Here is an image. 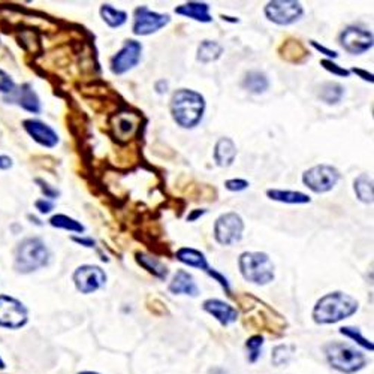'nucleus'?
Segmentation results:
<instances>
[{
	"mask_svg": "<svg viewBox=\"0 0 374 374\" xmlns=\"http://www.w3.org/2000/svg\"><path fill=\"white\" fill-rule=\"evenodd\" d=\"M241 86L244 90H247V92L252 95H262L270 88V80L265 72L249 71L247 74L244 75Z\"/></svg>",
	"mask_w": 374,
	"mask_h": 374,
	"instance_id": "22",
	"label": "nucleus"
},
{
	"mask_svg": "<svg viewBox=\"0 0 374 374\" xmlns=\"http://www.w3.org/2000/svg\"><path fill=\"white\" fill-rule=\"evenodd\" d=\"M135 129H136V124L131 120V118H126V117H122L115 126V132L120 136H123V138H129Z\"/></svg>",
	"mask_w": 374,
	"mask_h": 374,
	"instance_id": "34",
	"label": "nucleus"
},
{
	"mask_svg": "<svg viewBox=\"0 0 374 374\" xmlns=\"http://www.w3.org/2000/svg\"><path fill=\"white\" fill-rule=\"evenodd\" d=\"M208 374H226V371H223L222 368H213V370H209Z\"/></svg>",
	"mask_w": 374,
	"mask_h": 374,
	"instance_id": "46",
	"label": "nucleus"
},
{
	"mask_svg": "<svg viewBox=\"0 0 374 374\" xmlns=\"http://www.w3.org/2000/svg\"><path fill=\"white\" fill-rule=\"evenodd\" d=\"M176 14L199 23H212L213 17L209 14V5L205 2H187L176 8Z\"/></svg>",
	"mask_w": 374,
	"mask_h": 374,
	"instance_id": "19",
	"label": "nucleus"
},
{
	"mask_svg": "<svg viewBox=\"0 0 374 374\" xmlns=\"http://www.w3.org/2000/svg\"><path fill=\"white\" fill-rule=\"evenodd\" d=\"M106 272L97 265H81L74 272L75 288L81 294H95L106 283Z\"/></svg>",
	"mask_w": 374,
	"mask_h": 374,
	"instance_id": "12",
	"label": "nucleus"
},
{
	"mask_svg": "<svg viewBox=\"0 0 374 374\" xmlns=\"http://www.w3.org/2000/svg\"><path fill=\"white\" fill-rule=\"evenodd\" d=\"M223 47L217 41L205 39L198 45L196 60L200 63H213L222 57Z\"/></svg>",
	"mask_w": 374,
	"mask_h": 374,
	"instance_id": "26",
	"label": "nucleus"
},
{
	"mask_svg": "<svg viewBox=\"0 0 374 374\" xmlns=\"http://www.w3.org/2000/svg\"><path fill=\"white\" fill-rule=\"evenodd\" d=\"M24 129L36 142L44 145V147L53 149L59 144V135L56 133V131L39 120H26Z\"/></svg>",
	"mask_w": 374,
	"mask_h": 374,
	"instance_id": "15",
	"label": "nucleus"
},
{
	"mask_svg": "<svg viewBox=\"0 0 374 374\" xmlns=\"http://www.w3.org/2000/svg\"><path fill=\"white\" fill-rule=\"evenodd\" d=\"M310 45H312V47H313L316 51L322 53L325 57H328V60H333V59H337V57H339V53L334 51V50H330V48L324 47V45H321V44L316 42V41H310Z\"/></svg>",
	"mask_w": 374,
	"mask_h": 374,
	"instance_id": "38",
	"label": "nucleus"
},
{
	"mask_svg": "<svg viewBox=\"0 0 374 374\" xmlns=\"http://www.w3.org/2000/svg\"><path fill=\"white\" fill-rule=\"evenodd\" d=\"M12 167V160L11 158H6V156H0V169H8Z\"/></svg>",
	"mask_w": 374,
	"mask_h": 374,
	"instance_id": "45",
	"label": "nucleus"
},
{
	"mask_svg": "<svg viewBox=\"0 0 374 374\" xmlns=\"http://www.w3.org/2000/svg\"><path fill=\"white\" fill-rule=\"evenodd\" d=\"M263 12L271 23L277 26H290L303 18L304 8L295 0H272L267 3Z\"/></svg>",
	"mask_w": 374,
	"mask_h": 374,
	"instance_id": "8",
	"label": "nucleus"
},
{
	"mask_svg": "<svg viewBox=\"0 0 374 374\" xmlns=\"http://www.w3.org/2000/svg\"><path fill=\"white\" fill-rule=\"evenodd\" d=\"M249 186H250V183L244 178H231V180L225 181V187L230 191H243Z\"/></svg>",
	"mask_w": 374,
	"mask_h": 374,
	"instance_id": "35",
	"label": "nucleus"
},
{
	"mask_svg": "<svg viewBox=\"0 0 374 374\" xmlns=\"http://www.w3.org/2000/svg\"><path fill=\"white\" fill-rule=\"evenodd\" d=\"M135 261L141 268H144L147 272H150L151 276H154L159 280H167L169 271L168 267L163 263L162 261H159L158 258L151 256V254H147L144 252H136L135 253Z\"/></svg>",
	"mask_w": 374,
	"mask_h": 374,
	"instance_id": "20",
	"label": "nucleus"
},
{
	"mask_svg": "<svg viewBox=\"0 0 374 374\" xmlns=\"http://www.w3.org/2000/svg\"><path fill=\"white\" fill-rule=\"evenodd\" d=\"M0 367H3V362L2 361H0Z\"/></svg>",
	"mask_w": 374,
	"mask_h": 374,
	"instance_id": "48",
	"label": "nucleus"
},
{
	"mask_svg": "<svg viewBox=\"0 0 374 374\" xmlns=\"http://www.w3.org/2000/svg\"><path fill=\"white\" fill-rule=\"evenodd\" d=\"M279 54L283 60L288 63H294V65H303L310 57L307 48L297 39H288L279 48Z\"/></svg>",
	"mask_w": 374,
	"mask_h": 374,
	"instance_id": "18",
	"label": "nucleus"
},
{
	"mask_svg": "<svg viewBox=\"0 0 374 374\" xmlns=\"http://www.w3.org/2000/svg\"><path fill=\"white\" fill-rule=\"evenodd\" d=\"M340 171L333 165H326V163H321L304 171L303 174V183L306 187H308L313 194L322 195L326 191L333 190L337 183L340 181Z\"/></svg>",
	"mask_w": 374,
	"mask_h": 374,
	"instance_id": "6",
	"label": "nucleus"
},
{
	"mask_svg": "<svg viewBox=\"0 0 374 374\" xmlns=\"http://www.w3.org/2000/svg\"><path fill=\"white\" fill-rule=\"evenodd\" d=\"M239 268L245 281L265 286L276 277V265L265 252H244L240 254Z\"/></svg>",
	"mask_w": 374,
	"mask_h": 374,
	"instance_id": "3",
	"label": "nucleus"
},
{
	"mask_svg": "<svg viewBox=\"0 0 374 374\" xmlns=\"http://www.w3.org/2000/svg\"><path fill=\"white\" fill-rule=\"evenodd\" d=\"M171 21L168 14L151 11L147 6H140L133 11L132 33L135 36H149L167 27Z\"/></svg>",
	"mask_w": 374,
	"mask_h": 374,
	"instance_id": "9",
	"label": "nucleus"
},
{
	"mask_svg": "<svg viewBox=\"0 0 374 374\" xmlns=\"http://www.w3.org/2000/svg\"><path fill=\"white\" fill-rule=\"evenodd\" d=\"M340 334L346 335V337H349V339L355 340L357 342L359 346H362L364 349H367V350H373L374 349V346L371 342H368L366 337H362L361 331H359V328H353V326H343L342 330H340Z\"/></svg>",
	"mask_w": 374,
	"mask_h": 374,
	"instance_id": "30",
	"label": "nucleus"
},
{
	"mask_svg": "<svg viewBox=\"0 0 374 374\" xmlns=\"http://www.w3.org/2000/svg\"><path fill=\"white\" fill-rule=\"evenodd\" d=\"M171 115L183 129H194L205 113V97L191 88H180L171 97Z\"/></svg>",
	"mask_w": 374,
	"mask_h": 374,
	"instance_id": "1",
	"label": "nucleus"
},
{
	"mask_svg": "<svg viewBox=\"0 0 374 374\" xmlns=\"http://www.w3.org/2000/svg\"><path fill=\"white\" fill-rule=\"evenodd\" d=\"M236 154H239V150H236V145L231 138L223 136V138L217 140L213 151V158L217 167L221 168L232 167L236 159Z\"/></svg>",
	"mask_w": 374,
	"mask_h": 374,
	"instance_id": "17",
	"label": "nucleus"
},
{
	"mask_svg": "<svg viewBox=\"0 0 374 374\" xmlns=\"http://www.w3.org/2000/svg\"><path fill=\"white\" fill-rule=\"evenodd\" d=\"M244 232V221L239 213H225L217 217L214 223V240L221 245H234L240 243Z\"/></svg>",
	"mask_w": 374,
	"mask_h": 374,
	"instance_id": "7",
	"label": "nucleus"
},
{
	"mask_svg": "<svg viewBox=\"0 0 374 374\" xmlns=\"http://www.w3.org/2000/svg\"><path fill=\"white\" fill-rule=\"evenodd\" d=\"M267 196L271 200H277L281 204H289V205H303L312 203V198L307 194L298 190H281V189H268Z\"/></svg>",
	"mask_w": 374,
	"mask_h": 374,
	"instance_id": "21",
	"label": "nucleus"
},
{
	"mask_svg": "<svg viewBox=\"0 0 374 374\" xmlns=\"http://www.w3.org/2000/svg\"><path fill=\"white\" fill-rule=\"evenodd\" d=\"M14 90H15V84L11 80V77H8L3 71H0V92L12 93Z\"/></svg>",
	"mask_w": 374,
	"mask_h": 374,
	"instance_id": "36",
	"label": "nucleus"
},
{
	"mask_svg": "<svg viewBox=\"0 0 374 374\" xmlns=\"http://www.w3.org/2000/svg\"><path fill=\"white\" fill-rule=\"evenodd\" d=\"M81 374H97V373H92V371H86V373H81Z\"/></svg>",
	"mask_w": 374,
	"mask_h": 374,
	"instance_id": "47",
	"label": "nucleus"
},
{
	"mask_svg": "<svg viewBox=\"0 0 374 374\" xmlns=\"http://www.w3.org/2000/svg\"><path fill=\"white\" fill-rule=\"evenodd\" d=\"M36 183H38V185L41 186V190L44 191L45 198L56 199V198L60 195V194H59V190H56V189H54V187H51L48 183H45V181H44V180H41V178L36 180Z\"/></svg>",
	"mask_w": 374,
	"mask_h": 374,
	"instance_id": "39",
	"label": "nucleus"
},
{
	"mask_svg": "<svg viewBox=\"0 0 374 374\" xmlns=\"http://www.w3.org/2000/svg\"><path fill=\"white\" fill-rule=\"evenodd\" d=\"M156 92L159 95H163V93H167L168 92V83L165 80H160L156 83Z\"/></svg>",
	"mask_w": 374,
	"mask_h": 374,
	"instance_id": "44",
	"label": "nucleus"
},
{
	"mask_svg": "<svg viewBox=\"0 0 374 374\" xmlns=\"http://www.w3.org/2000/svg\"><path fill=\"white\" fill-rule=\"evenodd\" d=\"M321 65H322V68L325 71H328V72H330V74H333L335 77H346V78H348L350 75V71L349 69H346V68H343L340 65H337V63L333 62V60L324 59V60H321Z\"/></svg>",
	"mask_w": 374,
	"mask_h": 374,
	"instance_id": "33",
	"label": "nucleus"
},
{
	"mask_svg": "<svg viewBox=\"0 0 374 374\" xmlns=\"http://www.w3.org/2000/svg\"><path fill=\"white\" fill-rule=\"evenodd\" d=\"M100 17H102V20L106 23L108 27H111V29H118V27L124 26L127 21V12L122 11V9H117L109 3H104L100 6Z\"/></svg>",
	"mask_w": 374,
	"mask_h": 374,
	"instance_id": "27",
	"label": "nucleus"
},
{
	"mask_svg": "<svg viewBox=\"0 0 374 374\" xmlns=\"http://www.w3.org/2000/svg\"><path fill=\"white\" fill-rule=\"evenodd\" d=\"M50 262V250L41 239H26L18 244L15 252L17 271L32 272L42 267H47Z\"/></svg>",
	"mask_w": 374,
	"mask_h": 374,
	"instance_id": "5",
	"label": "nucleus"
},
{
	"mask_svg": "<svg viewBox=\"0 0 374 374\" xmlns=\"http://www.w3.org/2000/svg\"><path fill=\"white\" fill-rule=\"evenodd\" d=\"M207 213V209H204V208H198V209H194V212H191L189 216H187V222H195V221H198V218L200 217V216H204Z\"/></svg>",
	"mask_w": 374,
	"mask_h": 374,
	"instance_id": "43",
	"label": "nucleus"
},
{
	"mask_svg": "<svg viewBox=\"0 0 374 374\" xmlns=\"http://www.w3.org/2000/svg\"><path fill=\"white\" fill-rule=\"evenodd\" d=\"M353 191L362 204H373L374 183L370 174H361L353 180Z\"/></svg>",
	"mask_w": 374,
	"mask_h": 374,
	"instance_id": "24",
	"label": "nucleus"
},
{
	"mask_svg": "<svg viewBox=\"0 0 374 374\" xmlns=\"http://www.w3.org/2000/svg\"><path fill=\"white\" fill-rule=\"evenodd\" d=\"M72 241H75L81 245H84V247H88V249H93L95 247V240L92 239H81V236H72Z\"/></svg>",
	"mask_w": 374,
	"mask_h": 374,
	"instance_id": "42",
	"label": "nucleus"
},
{
	"mask_svg": "<svg viewBox=\"0 0 374 374\" xmlns=\"http://www.w3.org/2000/svg\"><path fill=\"white\" fill-rule=\"evenodd\" d=\"M263 346V339L261 335H253L245 343V348H247L249 352V361L250 362H256L258 358L261 357V350Z\"/></svg>",
	"mask_w": 374,
	"mask_h": 374,
	"instance_id": "31",
	"label": "nucleus"
},
{
	"mask_svg": "<svg viewBox=\"0 0 374 374\" xmlns=\"http://www.w3.org/2000/svg\"><path fill=\"white\" fill-rule=\"evenodd\" d=\"M343 96H344V87L340 83H337V81H326V83L321 84L317 92V97L326 105L340 104Z\"/></svg>",
	"mask_w": 374,
	"mask_h": 374,
	"instance_id": "25",
	"label": "nucleus"
},
{
	"mask_svg": "<svg viewBox=\"0 0 374 374\" xmlns=\"http://www.w3.org/2000/svg\"><path fill=\"white\" fill-rule=\"evenodd\" d=\"M352 72H353V74H357L359 78H362L364 81H368V83H373V81H374L373 74H370V72H367V71L359 69V68H352L350 74H352Z\"/></svg>",
	"mask_w": 374,
	"mask_h": 374,
	"instance_id": "41",
	"label": "nucleus"
},
{
	"mask_svg": "<svg viewBox=\"0 0 374 374\" xmlns=\"http://www.w3.org/2000/svg\"><path fill=\"white\" fill-rule=\"evenodd\" d=\"M325 357L330 366L342 373H357L366 367L367 358L361 350L353 346L342 342L328 343L325 348Z\"/></svg>",
	"mask_w": 374,
	"mask_h": 374,
	"instance_id": "4",
	"label": "nucleus"
},
{
	"mask_svg": "<svg viewBox=\"0 0 374 374\" xmlns=\"http://www.w3.org/2000/svg\"><path fill=\"white\" fill-rule=\"evenodd\" d=\"M203 308L204 312H207L208 315H212L216 321L223 325V326H227L231 325L234 322H236V319H239V310H236L235 307H232L231 304L225 303V301L222 299H205L204 304H203Z\"/></svg>",
	"mask_w": 374,
	"mask_h": 374,
	"instance_id": "14",
	"label": "nucleus"
},
{
	"mask_svg": "<svg viewBox=\"0 0 374 374\" xmlns=\"http://www.w3.org/2000/svg\"><path fill=\"white\" fill-rule=\"evenodd\" d=\"M340 45L346 53L352 56H361L373 48L374 38L373 33L367 29H362L358 26H348L340 33Z\"/></svg>",
	"mask_w": 374,
	"mask_h": 374,
	"instance_id": "11",
	"label": "nucleus"
},
{
	"mask_svg": "<svg viewBox=\"0 0 374 374\" xmlns=\"http://www.w3.org/2000/svg\"><path fill=\"white\" fill-rule=\"evenodd\" d=\"M171 294L174 295H189V297H198L199 295V288L194 276L185 270H178L174 277H172L169 286H168Z\"/></svg>",
	"mask_w": 374,
	"mask_h": 374,
	"instance_id": "16",
	"label": "nucleus"
},
{
	"mask_svg": "<svg viewBox=\"0 0 374 374\" xmlns=\"http://www.w3.org/2000/svg\"><path fill=\"white\" fill-rule=\"evenodd\" d=\"M20 105L29 113H39L41 111V102L39 97L36 95L29 84L23 86V90L20 93Z\"/></svg>",
	"mask_w": 374,
	"mask_h": 374,
	"instance_id": "29",
	"label": "nucleus"
},
{
	"mask_svg": "<svg viewBox=\"0 0 374 374\" xmlns=\"http://www.w3.org/2000/svg\"><path fill=\"white\" fill-rule=\"evenodd\" d=\"M359 303L344 292H331L317 301L313 308V321L319 325L342 322L358 312Z\"/></svg>",
	"mask_w": 374,
	"mask_h": 374,
	"instance_id": "2",
	"label": "nucleus"
},
{
	"mask_svg": "<svg viewBox=\"0 0 374 374\" xmlns=\"http://www.w3.org/2000/svg\"><path fill=\"white\" fill-rule=\"evenodd\" d=\"M290 357H292V348H289V346H277V348L272 350V364L274 366L280 367V366H285V364H288L290 361Z\"/></svg>",
	"mask_w": 374,
	"mask_h": 374,
	"instance_id": "32",
	"label": "nucleus"
},
{
	"mask_svg": "<svg viewBox=\"0 0 374 374\" xmlns=\"http://www.w3.org/2000/svg\"><path fill=\"white\" fill-rule=\"evenodd\" d=\"M50 225L54 227H59V230H65L71 232H77V234H83L86 231L84 225H81V222L75 221L69 216L65 214H56L50 218Z\"/></svg>",
	"mask_w": 374,
	"mask_h": 374,
	"instance_id": "28",
	"label": "nucleus"
},
{
	"mask_svg": "<svg viewBox=\"0 0 374 374\" xmlns=\"http://www.w3.org/2000/svg\"><path fill=\"white\" fill-rule=\"evenodd\" d=\"M27 322L26 307L11 297H0V326L21 328Z\"/></svg>",
	"mask_w": 374,
	"mask_h": 374,
	"instance_id": "13",
	"label": "nucleus"
},
{
	"mask_svg": "<svg viewBox=\"0 0 374 374\" xmlns=\"http://www.w3.org/2000/svg\"><path fill=\"white\" fill-rule=\"evenodd\" d=\"M142 56V45L138 41H126L120 51H117L109 62V69L114 75H124L126 72L138 66Z\"/></svg>",
	"mask_w": 374,
	"mask_h": 374,
	"instance_id": "10",
	"label": "nucleus"
},
{
	"mask_svg": "<svg viewBox=\"0 0 374 374\" xmlns=\"http://www.w3.org/2000/svg\"><path fill=\"white\" fill-rule=\"evenodd\" d=\"M177 261H180L181 263H185V265L187 267H191V268H196V270H203V271H208L209 268V263L205 258V254L203 252H199L196 249H191V247H181L178 252H177Z\"/></svg>",
	"mask_w": 374,
	"mask_h": 374,
	"instance_id": "23",
	"label": "nucleus"
},
{
	"mask_svg": "<svg viewBox=\"0 0 374 374\" xmlns=\"http://www.w3.org/2000/svg\"><path fill=\"white\" fill-rule=\"evenodd\" d=\"M36 209H39V212L42 213V214H47V213H50L51 212V209L54 208V204L51 203V200H48V199H39V200H36Z\"/></svg>",
	"mask_w": 374,
	"mask_h": 374,
	"instance_id": "40",
	"label": "nucleus"
},
{
	"mask_svg": "<svg viewBox=\"0 0 374 374\" xmlns=\"http://www.w3.org/2000/svg\"><path fill=\"white\" fill-rule=\"evenodd\" d=\"M207 274H208V276H212L214 280H217L218 283H221V286H222V288L226 290V294H227V295H231L230 281H227V279H226L225 276H222L221 272H217L214 268H209V270L207 271Z\"/></svg>",
	"mask_w": 374,
	"mask_h": 374,
	"instance_id": "37",
	"label": "nucleus"
}]
</instances>
